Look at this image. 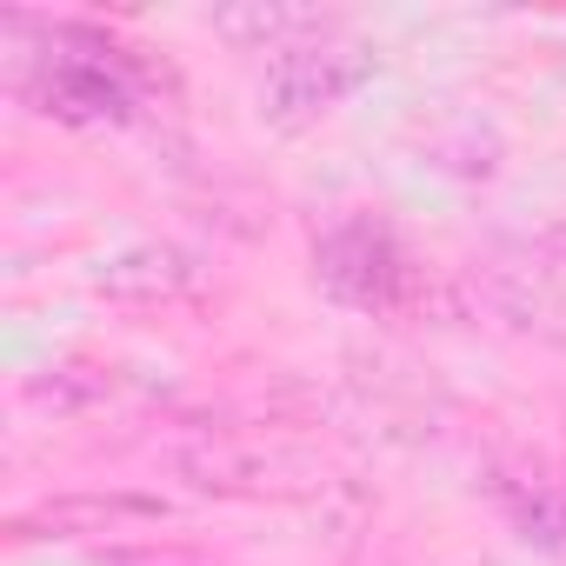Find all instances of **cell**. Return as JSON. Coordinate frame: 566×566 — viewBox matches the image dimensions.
<instances>
[{
    "instance_id": "1",
    "label": "cell",
    "mask_w": 566,
    "mask_h": 566,
    "mask_svg": "<svg viewBox=\"0 0 566 566\" xmlns=\"http://www.w3.org/2000/svg\"><path fill=\"white\" fill-rule=\"evenodd\" d=\"M360 81H367V54H360V48L301 41V48H287V54H273L266 87H260V107H266L273 127H301V120L327 114L334 101H347Z\"/></svg>"
},
{
    "instance_id": "2",
    "label": "cell",
    "mask_w": 566,
    "mask_h": 566,
    "mask_svg": "<svg viewBox=\"0 0 566 566\" xmlns=\"http://www.w3.org/2000/svg\"><path fill=\"white\" fill-rule=\"evenodd\" d=\"M321 287L347 307H394L407 294V253L387 227L347 220L321 240Z\"/></svg>"
},
{
    "instance_id": "3",
    "label": "cell",
    "mask_w": 566,
    "mask_h": 566,
    "mask_svg": "<svg viewBox=\"0 0 566 566\" xmlns=\"http://www.w3.org/2000/svg\"><path fill=\"white\" fill-rule=\"evenodd\" d=\"M180 473L200 493H266V486H307V460L280 453V447H247V440H213V447H187Z\"/></svg>"
},
{
    "instance_id": "4",
    "label": "cell",
    "mask_w": 566,
    "mask_h": 566,
    "mask_svg": "<svg viewBox=\"0 0 566 566\" xmlns=\"http://www.w3.org/2000/svg\"><path fill=\"white\" fill-rule=\"evenodd\" d=\"M193 280H200V260L187 247L147 240V247H120L94 273V294L101 301H120V307H160V301H180Z\"/></svg>"
},
{
    "instance_id": "5",
    "label": "cell",
    "mask_w": 566,
    "mask_h": 566,
    "mask_svg": "<svg viewBox=\"0 0 566 566\" xmlns=\"http://www.w3.org/2000/svg\"><path fill=\"white\" fill-rule=\"evenodd\" d=\"M140 520H160V500H140V493H67V500H48L34 513L14 520L21 539H81V533H114V526H140Z\"/></svg>"
},
{
    "instance_id": "6",
    "label": "cell",
    "mask_w": 566,
    "mask_h": 566,
    "mask_svg": "<svg viewBox=\"0 0 566 566\" xmlns=\"http://www.w3.org/2000/svg\"><path fill=\"white\" fill-rule=\"evenodd\" d=\"M41 101H48V114H61V120H120V114L134 107V94L120 87V74H114L101 54H61V61H48Z\"/></svg>"
},
{
    "instance_id": "7",
    "label": "cell",
    "mask_w": 566,
    "mask_h": 566,
    "mask_svg": "<svg viewBox=\"0 0 566 566\" xmlns=\"http://www.w3.org/2000/svg\"><path fill=\"white\" fill-rule=\"evenodd\" d=\"M327 21L314 8H266V0H253V8H220L213 14V34L240 41V48H266V54H287L301 48V34H321Z\"/></svg>"
},
{
    "instance_id": "8",
    "label": "cell",
    "mask_w": 566,
    "mask_h": 566,
    "mask_svg": "<svg viewBox=\"0 0 566 566\" xmlns=\"http://www.w3.org/2000/svg\"><path fill=\"white\" fill-rule=\"evenodd\" d=\"M28 400L54 407V413H81V407L107 400V374H94V367H54V374L28 380Z\"/></svg>"
},
{
    "instance_id": "9",
    "label": "cell",
    "mask_w": 566,
    "mask_h": 566,
    "mask_svg": "<svg viewBox=\"0 0 566 566\" xmlns=\"http://www.w3.org/2000/svg\"><path fill=\"white\" fill-rule=\"evenodd\" d=\"M559 240H566V233H559Z\"/></svg>"
}]
</instances>
